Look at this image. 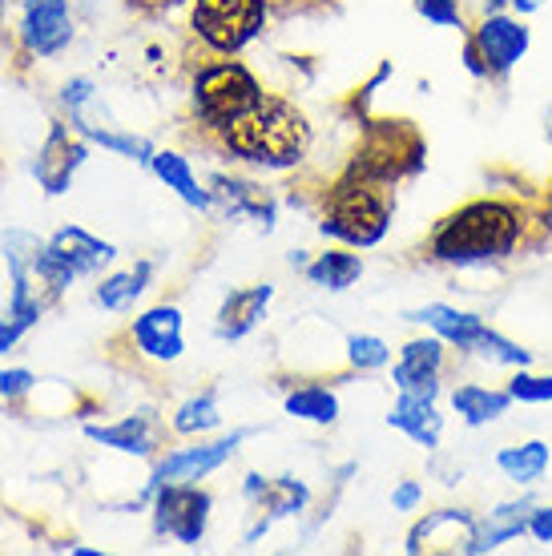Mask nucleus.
I'll return each instance as SVG.
<instances>
[{"label":"nucleus","mask_w":552,"mask_h":556,"mask_svg":"<svg viewBox=\"0 0 552 556\" xmlns=\"http://www.w3.org/2000/svg\"><path fill=\"white\" fill-rule=\"evenodd\" d=\"M537 218L516 198L480 194L448 210L428 235V258L452 270H484L509 263L528 242Z\"/></svg>","instance_id":"nucleus-1"},{"label":"nucleus","mask_w":552,"mask_h":556,"mask_svg":"<svg viewBox=\"0 0 552 556\" xmlns=\"http://www.w3.org/2000/svg\"><path fill=\"white\" fill-rule=\"evenodd\" d=\"M222 150L263 169H294L311 153V122L294 101L266 93L247 117L218 129Z\"/></svg>","instance_id":"nucleus-2"},{"label":"nucleus","mask_w":552,"mask_h":556,"mask_svg":"<svg viewBox=\"0 0 552 556\" xmlns=\"http://www.w3.org/2000/svg\"><path fill=\"white\" fill-rule=\"evenodd\" d=\"M391 186H379V181L355 178L347 174L335 178L323 194V223H318V235L343 242L351 251H372L387 238L391 230V214H396V202L387 194Z\"/></svg>","instance_id":"nucleus-3"},{"label":"nucleus","mask_w":552,"mask_h":556,"mask_svg":"<svg viewBox=\"0 0 552 556\" xmlns=\"http://www.w3.org/2000/svg\"><path fill=\"white\" fill-rule=\"evenodd\" d=\"M0 251H4V263H9V275H13L9 311L28 323H41L45 311L65 294L73 275L53 258L49 242H41V238L28 235V230H4Z\"/></svg>","instance_id":"nucleus-4"},{"label":"nucleus","mask_w":552,"mask_h":556,"mask_svg":"<svg viewBox=\"0 0 552 556\" xmlns=\"http://www.w3.org/2000/svg\"><path fill=\"white\" fill-rule=\"evenodd\" d=\"M424 166H428V141L412 122H403V117H367L360 146L347 162V174L379 181V186H396V181L415 178Z\"/></svg>","instance_id":"nucleus-5"},{"label":"nucleus","mask_w":552,"mask_h":556,"mask_svg":"<svg viewBox=\"0 0 552 556\" xmlns=\"http://www.w3.org/2000/svg\"><path fill=\"white\" fill-rule=\"evenodd\" d=\"M263 98V81L242 61H210L193 73L190 105L198 126L210 129V134L235 126L238 117H247Z\"/></svg>","instance_id":"nucleus-6"},{"label":"nucleus","mask_w":552,"mask_h":556,"mask_svg":"<svg viewBox=\"0 0 552 556\" xmlns=\"http://www.w3.org/2000/svg\"><path fill=\"white\" fill-rule=\"evenodd\" d=\"M190 28L206 49L235 56L266 28V0H193Z\"/></svg>","instance_id":"nucleus-7"},{"label":"nucleus","mask_w":552,"mask_h":556,"mask_svg":"<svg viewBox=\"0 0 552 556\" xmlns=\"http://www.w3.org/2000/svg\"><path fill=\"white\" fill-rule=\"evenodd\" d=\"M153 536L162 541H178L186 548H198L206 541L210 513H214V496L198 484H162L153 492Z\"/></svg>","instance_id":"nucleus-8"},{"label":"nucleus","mask_w":552,"mask_h":556,"mask_svg":"<svg viewBox=\"0 0 552 556\" xmlns=\"http://www.w3.org/2000/svg\"><path fill=\"white\" fill-rule=\"evenodd\" d=\"M250 435H254L250 428H238V431H230V435H222V440H210V444H202V435H198L193 447H174V452H166V456L158 459V468H153L141 501H153V492L162 484H198V480L214 476L218 468H226V464L235 459V452L247 444Z\"/></svg>","instance_id":"nucleus-9"},{"label":"nucleus","mask_w":552,"mask_h":556,"mask_svg":"<svg viewBox=\"0 0 552 556\" xmlns=\"http://www.w3.org/2000/svg\"><path fill=\"white\" fill-rule=\"evenodd\" d=\"M468 37L480 49L488 81H504L528 56V49H532V28H528V21L509 13V9L504 13H484L480 25L468 28Z\"/></svg>","instance_id":"nucleus-10"},{"label":"nucleus","mask_w":552,"mask_h":556,"mask_svg":"<svg viewBox=\"0 0 552 556\" xmlns=\"http://www.w3.org/2000/svg\"><path fill=\"white\" fill-rule=\"evenodd\" d=\"M93 98H97V85L89 81V77H73V81L61 89V105L70 110L73 129H77L81 138L97 141L101 150L117 153V157H129V162H141V166H150L153 141L141 138V134H125V129H113V126H105V122H97L93 113H89Z\"/></svg>","instance_id":"nucleus-11"},{"label":"nucleus","mask_w":552,"mask_h":556,"mask_svg":"<svg viewBox=\"0 0 552 556\" xmlns=\"http://www.w3.org/2000/svg\"><path fill=\"white\" fill-rule=\"evenodd\" d=\"M480 516L472 508H436L415 520L403 536L407 556H468Z\"/></svg>","instance_id":"nucleus-12"},{"label":"nucleus","mask_w":552,"mask_h":556,"mask_svg":"<svg viewBox=\"0 0 552 556\" xmlns=\"http://www.w3.org/2000/svg\"><path fill=\"white\" fill-rule=\"evenodd\" d=\"M448 343L440 334H415L400 348V359L391 363V383L403 395H424V400H440L443 376H448Z\"/></svg>","instance_id":"nucleus-13"},{"label":"nucleus","mask_w":552,"mask_h":556,"mask_svg":"<svg viewBox=\"0 0 552 556\" xmlns=\"http://www.w3.org/2000/svg\"><path fill=\"white\" fill-rule=\"evenodd\" d=\"M16 37L33 56L65 53L73 41V13L70 0H25Z\"/></svg>","instance_id":"nucleus-14"},{"label":"nucleus","mask_w":552,"mask_h":556,"mask_svg":"<svg viewBox=\"0 0 552 556\" xmlns=\"http://www.w3.org/2000/svg\"><path fill=\"white\" fill-rule=\"evenodd\" d=\"M403 323H415V327H424V331L440 334L443 343L460 355H476V348L484 343V334L492 331L484 315L476 311H464V306H452V303H424L415 306V311H403Z\"/></svg>","instance_id":"nucleus-15"},{"label":"nucleus","mask_w":552,"mask_h":556,"mask_svg":"<svg viewBox=\"0 0 552 556\" xmlns=\"http://www.w3.org/2000/svg\"><path fill=\"white\" fill-rule=\"evenodd\" d=\"M129 343L138 348L141 359L150 363H178L186 351L181 334V306L178 303H153L129 323Z\"/></svg>","instance_id":"nucleus-16"},{"label":"nucleus","mask_w":552,"mask_h":556,"mask_svg":"<svg viewBox=\"0 0 552 556\" xmlns=\"http://www.w3.org/2000/svg\"><path fill=\"white\" fill-rule=\"evenodd\" d=\"M85 157H89V146H85L81 138H73L70 126L53 122V126H49V138H45V146L37 150L33 178L41 181V190L49 198H61L73 186V174L85 166Z\"/></svg>","instance_id":"nucleus-17"},{"label":"nucleus","mask_w":552,"mask_h":556,"mask_svg":"<svg viewBox=\"0 0 552 556\" xmlns=\"http://www.w3.org/2000/svg\"><path fill=\"white\" fill-rule=\"evenodd\" d=\"M206 190H210V202L226 210L230 218H250V223L259 226L263 235H271V230H275L278 202L271 198V190H263V186H259V181L235 178V174H214Z\"/></svg>","instance_id":"nucleus-18"},{"label":"nucleus","mask_w":552,"mask_h":556,"mask_svg":"<svg viewBox=\"0 0 552 556\" xmlns=\"http://www.w3.org/2000/svg\"><path fill=\"white\" fill-rule=\"evenodd\" d=\"M85 435L101 447H113L122 456H158L162 444H166V428L150 416V412H138V416H122L113 424H85Z\"/></svg>","instance_id":"nucleus-19"},{"label":"nucleus","mask_w":552,"mask_h":556,"mask_svg":"<svg viewBox=\"0 0 552 556\" xmlns=\"http://www.w3.org/2000/svg\"><path fill=\"white\" fill-rule=\"evenodd\" d=\"M311 504V488L299 476H266V488L250 501L254 508V525L247 529V544H254L275 520H290V516H303Z\"/></svg>","instance_id":"nucleus-20"},{"label":"nucleus","mask_w":552,"mask_h":556,"mask_svg":"<svg viewBox=\"0 0 552 556\" xmlns=\"http://www.w3.org/2000/svg\"><path fill=\"white\" fill-rule=\"evenodd\" d=\"M271 299H275V287H271V282L235 287V291L222 299L218 315H214V334H218L222 343H238V339H247V334L266 319Z\"/></svg>","instance_id":"nucleus-21"},{"label":"nucleus","mask_w":552,"mask_h":556,"mask_svg":"<svg viewBox=\"0 0 552 556\" xmlns=\"http://www.w3.org/2000/svg\"><path fill=\"white\" fill-rule=\"evenodd\" d=\"M49 251H53V258L65 266L73 278L97 275V270H105V266L117 258V247L105 242V238L89 235L85 226H61V230L49 238Z\"/></svg>","instance_id":"nucleus-22"},{"label":"nucleus","mask_w":552,"mask_h":556,"mask_svg":"<svg viewBox=\"0 0 552 556\" xmlns=\"http://www.w3.org/2000/svg\"><path fill=\"white\" fill-rule=\"evenodd\" d=\"M532 496H512V501H500L488 516H480L476 525V541H472L468 556H488L500 553L504 544L528 536V513H532Z\"/></svg>","instance_id":"nucleus-23"},{"label":"nucleus","mask_w":552,"mask_h":556,"mask_svg":"<svg viewBox=\"0 0 552 556\" xmlns=\"http://www.w3.org/2000/svg\"><path fill=\"white\" fill-rule=\"evenodd\" d=\"M387 428H396L400 435H407L415 447L424 452H436L443 440V416L436 400H424V395H396V404L387 407Z\"/></svg>","instance_id":"nucleus-24"},{"label":"nucleus","mask_w":552,"mask_h":556,"mask_svg":"<svg viewBox=\"0 0 552 556\" xmlns=\"http://www.w3.org/2000/svg\"><path fill=\"white\" fill-rule=\"evenodd\" d=\"M448 407H452V416L464 424V428H488V424H497V419L509 416L512 407V395L509 388H492V383H456V388L448 391Z\"/></svg>","instance_id":"nucleus-25"},{"label":"nucleus","mask_w":552,"mask_h":556,"mask_svg":"<svg viewBox=\"0 0 552 556\" xmlns=\"http://www.w3.org/2000/svg\"><path fill=\"white\" fill-rule=\"evenodd\" d=\"M552 468L549 440H520L497 452V472L516 488H537Z\"/></svg>","instance_id":"nucleus-26"},{"label":"nucleus","mask_w":552,"mask_h":556,"mask_svg":"<svg viewBox=\"0 0 552 556\" xmlns=\"http://www.w3.org/2000/svg\"><path fill=\"white\" fill-rule=\"evenodd\" d=\"M303 278L311 287H318V291L343 294L363 278V258L351 251V247H335V251L315 254V258L303 266Z\"/></svg>","instance_id":"nucleus-27"},{"label":"nucleus","mask_w":552,"mask_h":556,"mask_svg":"<svg viewBox=\"0 0 552 556\" xmlns=\"http://www.w3.org/2000/svg\"><path fill=\"white\" fill-rule=\"evenodd\" d=\"M150 169L158 174V181H162L166 190H174V194L186 202V206H193V210L214 206V202H210V190L198 181V174H193L190 157H181L178 150H153Z\"/></svg>","instance_id":"nucleus-28"},{"label":"nucleus","mask_w":552,"mask_h":556,"mask_svg":"<svg viewBox=\"0 0 552 556\" xmlns=\"http://www.w3.org/2000/svg\"><path fill=\"white\" fill-rule=\"evenodd\" d=\"M150 282H153V263L141 258V263H134L129 270H117V275L101 278L93 291V303L101 306V311H110V315H122V311H129L141 294L150 291Z\"/></svg>","instance_id":"nucleus-29"},{"label":"nucleus","mask_w":552,"mask_h":556,"mask_svg":"<svg viewBox=\"0 0 552 556\" xmlns=\"http://www.w3.org/2000/svg\"><path fill=\"white\" fill-rule=\"evenodd\" d=\"M287 416L303 419V424H315V428H331L339 424V395L327 383H299L294 391H287Z\"/></svg>","instance_id":"nucleus-30"},{"label":"nucleus","mask_w":552,"mask_h":556,"mask_svg":"<svg viewBox=\"0 0 552 556\" xmlns=\"http://www.w3.org/2000/svg\"><path fill=\"white\" fill-rule=\"evenodd\" d=\"M170 428L178 435H210V431L222 428V412H218V395L214 391H198L190 400H181Z\"/></svg>","instance_id":"nucleus-31"},{"label":"nucleus","mask_w":552,"mask_h":556,"mask_svg":"<svg viewBox=\"0 0 552 556\" xmlns=\"http://www.w3.org/2000/svg\"><path fill=\"white\" fill-rule=\"evenodd\" d=\"M387 363H391V348H387L379 334H367V331L347 334V367L351 371L372 376V371H384Z\"/></svg>","instance_id":"nucleus-32"},{"label":"nucleus","mask_w":552,"mask_h":556,"mask_svg":"<svg viewBox=\"0 0 552 556\" xmlns=\"http://www.w3.org/2000/svg\"><path fill=\"white\" fill-rule=\"evenodd\" d=\"M472 359H484L492 363V367H504V371H516V367H532V351L525 348V343H516V339H509V334H500L497 327L484 334V343L476 348V355Z\"/></svg>","instance_id":"nucleus-33"},{"label":"nucleus","mask_w":552,"mask_h":556,"mask_svg":"<svg viewBox=\"0 0 552 556\" xmlns=\"http://www.w3.org/2000/svg\"><path fill=\"white\" fill-rule=\"evenodd\" d=\"M504 388L512 404H552V376H537L532 367H516Z\"/></svg>","instance_id":"nucleus-34"},{"label":"nucleus","mask_w":552,"mask_h":556,"mask_svg":"<svg viewBox=\"0 0 552 556\" xmlns=\"http://www.w3.org/2000/svg\"><path fill=\"white\" fill-rule=\"evenodd\" d=\"M415 13L424 16L428 25L436 28H456V33H468V21H464V4L460 0H412Z\"/></svg>","instance_id":"nucleus-35"},{"label":"nucleus","mask_w":552,"mask_h":556,"mask_svg":"<svg viewBox=\"0 0 552 556\" xmlns=\"http://www.w3.org/2000/svg\"><path fill=\"white\" fill-rule=\"evenodd\" d=\"M33 383H37L33 371H25V367H4V371H0V400H4V404L25 400L28 391H33Z\"/></svg>","instance_id":"nucleus-36"},{"label":"nucleus","mask_w":552,"mask_h":556,"mask_svg":"<svg viewBox=\"0 0 552 556\" xmlns=\"http://www.w3.org/2000/svg\"><path fill=\"white\" fill-rule=\"evenodd\" d=\"M391 508L396 513H419L424 508V480H400L391 488Z\"/></svg>","instance_id":"nucleus-37"},{"label":"nucleus","mask_w":552,"mask_h":556,"mask_svg":"<svg viewBox=\"0 0 552 556\" xmlns=\"http://www.w3.org/2000/svg\"><path fill=\"white\" fill-rule=\"evenodd\" d=\"M28 327H37V323H28V319H21V315H13V311H9V315L0 319V355H9V351L21 343Z\"/></svg>","instance_id":"nucleus-38"},{"label":"nucleus","mask_w":552,"mask_h":556,"mask_svg":"<svg viewBox=\"0 0 552 556\" xmlns=\"http://www.w3.org/2000/svg\"><path fill=\"white\" fill-rule=\"evenodd\" d=\"M528 536L537 544H552V504H532V513H528Z\"/></svg>","instance_id":"nucleus-39"},{"label":"nucleus","mask_w":552,"mask_h":556,"mask_svg":"<svg viewBox=\"0 0 552 556\" xmlns=\"http://www.w3.org/2000/svg\"><path fill=\"white\" fill-rule=\"evenodd\" d=\"M460 61H464V73L476 77V81H488V73H484V61H480V49L472 45V37L464 33V49H460Z\"/></svg>","instance_id":"nucleus-40"},{"label":"nucleus","mask_w":552,"mask_h":556,"mask_svg":"<svg viewBox=\"0 0 552 556\" xmlns=\"http://www.w3.org/2000/svg\"><path fill=\"white\" fill-rule=\"evenodd\" d=\"M549 0H512V13L516 16H532V13H540Z\"/></svg>","instance_id":"nucleus-41"},{"label":"nucleus","mask_w":552,"mask_h":556,"mask_svg":"<svg viewBox=\"0 0 552 556\" xmlns=\"http://www.w3.org/2000/svg\"><path fill=\"white\" fill-rule=\"evenodd\" d=\"M480 4V16L484 13H504V9H512V0H476Z\"/></svg>","instance_id":"nucleus-42"},{"label":"nucleus","mask_w":552,"mask_h":556,"mask_svg":"<svg viewBox=\"0 0 552 556\" xmlns=\"http://www.w3.org/2000/svg\"><path fill=\"white\" fill-rule=\"evenodd\" d=\"M287 263L294 266V270H303V266L311 263V258H306V251H290V254H287Z\"/></svg>","instance_id":"nucleus-43"},{"label":"nucleus","mask_w":552,"mask_h":556,"mask_svg":"<svg viewBox=\"0 0 552 556\" xmlns=\"http://www.w3.org/2000/svg\"><path fill=\"white\" fill-rule=\"evenodd\" d=\"M544 134H549V141H552V101L544 105Z\"/></svg>","instance_id":"nucleus-44"}]
</instances>
